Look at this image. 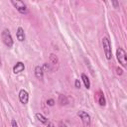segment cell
<instances>
[{
    "label": "cell",
    "instance_id": "6da1fadb",
    "mask_svg": "<svg viewBox=\"0 0 127 127\" xmlns=\"http://www.w3.org/2000/svg\"><path fill=\"white\" fill-rule=\"evenodd\" d=\"M1 38H2V41L3 43L5 44V46H7L8 48H11L14 44L13 42V38L11 36V33L8 29H4L1 33Z\"/></svg>",
    "mask_w": 127,
    "mask_h": 127
},
{
    "label": "cell",
    "instance_id": "7a4b0ae2",
    "mask_svg": "<svg viewBox=\"0 0 127 127\" xmlns=\"http://www.w3.org/2000/svg\"><path fill=\"white\" fill-rule=\"evenodd\" d=\"M102 46H103V50L106 56L107 60H110L112 58V52H111V44L109 42V39L107 37H104L102 39Z\"/></svg>",
    "mask_w": 127,
    "mask_h": 127
},
{
    "label": "cell",
    "instance_id": "3957f363",
    "mask_svg": "<svg viewBox=\"0 0 127 127\" xmlns=\"http://www.w3.org/2000/svg\"><path fill=\"white\" fill-rule=\"evenodd\" d=\"M116 57H117V61L119 62V64L122 66H126L127 64V56L125 51L122 48H118L116 51Z\"/></svg>",
    "mask_w": 127,
    "mask_h": 127
},
{
    "label": "cell",
    "instance_id": "277c9868",
    "mask_svg": "<svg viewBox=\"0 0 127 127\" xmlns=\"http://www.w3.org/2000/svg\"><path fill=\"white\" fill-rule=\"evenodd\" d=\"M11 3L14 5V7L18 10L19 13H21V14H28V12H29L28 11V8H27L26 4L23 1H19V0L15 1V0H12Z\"/></svg>",
    "mask_w": 127,
    "mask_h": 127
},
{
    "label": "cell",
    "instance_id": "5b68a950",
    "mask_svg": "<svg viewBox=\"0 0 127 127\" xmlns=\"http://www.w3.org/2000/svg\"><path fill=\"white\" fill-rule=\"evenodd\" d=\"M77 115L81 119L84 127H91V119H90V115L88 113H86L85 111H78Z\"/></svg>",
    "mask_w": 127,
    "mask_h": 127
},
{
    "label": "cell",
    "instance_id": "8992f818",
    "mask_svg": "<svg viewBox=\"0 0 127 127\" xmlns=\"http://www.w3.org/2000/svg\"><path fill=\"white\" fill-rule=\"evenodd\" d=\"M19 100L23 104H27L29 101V93L25 89H21L19 91Z\"/></svg>",
    "mask_w": 127,
    "mask_h": 127
},
{
    "label": "cell",
    "instance_id": "52a82bcc",
    "mask_svg": "<svg viewBox=\"0 0 127 127\" xmlns=\"http://www.w3.org/2000/svg\"><path fill=\"white\" fill-rule=\"evenodd\" d=\"M24 69H25V64H24L22 62L16 63V64L13 66V72H14L15 74H18V73L22 72Z\"/></svg>",
    "mask_w": 127,
    "mask_h": 127
},
{
    "label": "cell",
    "instance_id": "ba28073f",
    "mask_svg": "<svg viewBox=\"0 0 127 127\" xmlns=\"http://www.w3.org/2000/svg\"><path fill=\"white\" fill-rule=\"evenodd\" d=\"M16 36H17V39H18V41H20V42H23V41H25V39H26V36H25V33H24V30H23V28L19 27V28L17 29V33H16Z\"/></svg>",
    "mask_w": 127,
    "mask_h": 127
},
{
    "label": "cell",
    "instance_id": "9c48e42d",
    "mask_svg": "<svg viewBox=\"0 0 127 127\" xmlns=\"http://www.w3.org/2000/svg\"><path fill=\"white\" fill-rule=\"evenodd\" d=\"M35 75L37 78L39 79H42L43 78V75H44V70H43V67L40 66V65H37L35 67Z\"/></svg>",
    "mask_w": 127,
    "mask_h": 127
},
{
    "label": "cell",
    "instance_id": "30bf717a",
    "mask_svg": "<svg viewBox=\"0 0 127 127\" xmlns=\"http://www.w3.org/2000/svg\"><path fill=\"white\" fill-rule=\"evenodd\" d=\"M81 80L83 81L84 86H85L87 89H88V88H90V81H89V78L87 77V75H86V74L81 73Z\"/></svg>",
    "mask_w": 127,
    "mask_h": 127
},
{
    "label": "cell",
    "instance_id": "8fae6325",
    "mask_svg": "<svg viewBox=\"0 0 127 127\" xmlns=\"http://www.w3.org/2000/svg\"><path fill=\"white\" fill-rule=\"evenodd\" d=\"M36 118H37L41 123H43V124H48V122H49L48 118L45 117V116H44L43 114H41V113H36Z\"/></svg>",
    "mask_w": 127,
    "mask_h": 127
},
{
    "label": "cell",
    "instance_id": "7c38bea8",
    "mask_svg": "<svg viewBox=\"0 0 127 127\" xmlns=\"http://www.w3.org/2000/svg\"><path fill=\"white\" fill-rule=\"evenodd\" d=\"M59 103L61 105H66V104H68V98L65 95L61 94V95H59Z\"/></svg>",
    "mask_w": 127,
    "mask_h": 127
},
{
    "label": "cell",
    "instance_id": "4fadbf2b",
    "mask_svg": "<svg viewBox=\"0 0 127 127\" xmlns=\"http://www.w3.org/2000/svg\"><path fill=\"white\" fill-rule=\"evenodd\" d=\"M97 95H98V103H99V105L100 106H104L105 103H106V101H105V98H104L103 93L101 91H98Z\"/></svg>",
    "mask_w": 127,
    "mask_h": 127
},
{
    "label": "cell",
    "instance_id": "5bb4252c",
    "mask_svg": "<svg viewBox=\"0 0 127 127\" xmlns=\"http://www.w3.org/2000/svg\"><path fill=\"white\" fill-rule=\"evenodd\" d=\"M50 64H52L53 66H55L56 64H58V63H59V60H58V57L56 56V55H54V54H52L51 56H50Z\"/></svg>",
    "mask_w": 127,
    "mask_h": 127
},
{
    "label": "cell",
    "instance_id": "9a60e30c",
    "mask_svg": "<svg viewBox=\"0 0 127 127\" xmlns=\"http://www.w3.org/2000/svg\"><path fill=\"white\" fill-rule=\"evenodd\" d=\"M47 104H48L49 106H53V105L55 104V100H54V99H52V98H50V99H48V100H47Z\"/></svg>",
    "mask_w": 127,
    "mask_h": 127
},
{
    "label": "cell",
    "instance_id": "2e32d148",
    "mask_svg": "<svg viewBox=\"0 0 127 127\" xmlns=\"http://www.w3.org/2000/svg\"><path fill=\"white\" fill-rule=\"evenodd\" d=\"M74 85H75L76 88H79V87H80V81H79V79H75V81H74Z\"/></svg>",
    "mask_w": 127,
    "mask_h": 127
},
{
    "label": "cell",
    "instance_id": "e0dca14e",
    "mask_svg": "<svg viewBox=\"0 0 127 127\" xmlns=\"http://www.w3.org/2000/svg\"><path fill=\"white\" fill-rule=\"evenodd\" d=\"M11 125H12V127H18V124H17V122H16L15 119H12V121H11Z\"/></svg>",
    "mask_w": 127,
    "mask_h": 127
},
{
    "label": "cell",
    "instance_id": "ac0fdd59",
    "mask_svg": "<svg viewBox=\"0 0 127 127\" xmlns=\"http://www.w3.org/2000/svg\"><path fill=\"white\" fill-rule=\"evenodd\" d=\"M116 72H117L118 75H121V74L123 73V70H122L120 67H117V68H116Z\"/></svg>",
    "mask_w": 127,
    "mask_h": 127
},
{
    "label": "cell",
    "instance_id": "d6986e66",
    "mask_svg": "<svg viewBox=\"0 0 127 127\" xmlns=\"http://www.w3.org/2000/svg\"><path fill=\"white\" fill-rule=\"evenodd\" d=\"M112 4L114 5V7H115V8L119 6V2H117V1H112Z\"/></svg>",
    "mask_w": 127,
    "mask_h": 127
},
{
    "label": "cell",
    "instance_id": "ffe728a7",
    "mask_svg": "<svg viewBox=\"0 0 127 127\" xmlns=\"http://www.w3.org/2000/svg\"><path fill=\"white\" fill-rule=\"evenodd\" d=\"M59 127H67V126H66L64 123H63V122H60V123H59Z\"/></svg>",
    "mask_w": 127,
    "mask_h": 127
},
{
    "label": "cell",
    "instance_id": "44dd1931",
    "mask_svg": "<svg viewBox=\"0 0 127 127\" xmlns=\"http://www.w3.org/2000/svg\"><path fill=\"white\" fill-rule=\"evenodd\" d=\"M47 127H55V126H54V125H52V124H50V125H48Z\"/></svg>",
    "mask_w": 127,
    "mask_h": 127
},
{
    "label": "cell",
    "instance_id": "7402d4cb",
    "mask_svg": "<svg viewBox=\"0 0 127 127\" xmlns=\"http://www.w3.org/2000/svg\"><path fill=\"white\" fill-rule=\"evenodd\" d=\"M0 64H1V58H0Z\"/></svg>",
    "mask_w": 127,
    "mask_h": 127
}]
</instances>
